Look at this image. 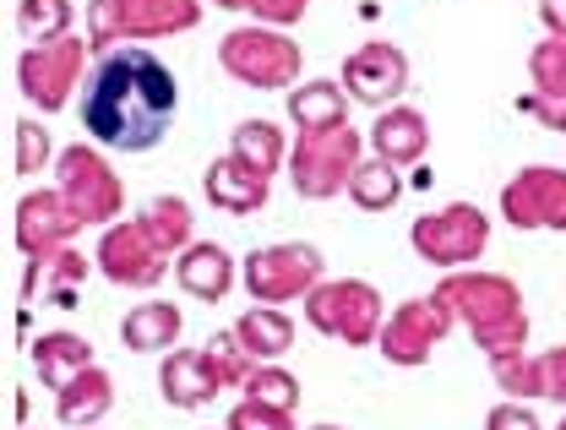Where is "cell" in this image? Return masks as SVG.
Instances as JSON below:
<instances>
[{
	"mask_svg": "<svg viewBox=\"0 0 566 430\" xmlns=\"http://www.w3.org/2000/svg\"><path fill=\"white\" fill-rule=\"evenodd\" d=\"M82 72V50L71 44V39H55V44H33L28 55H22V93L39 104V109H61L71 93V82Z\"/></svg>",
	"mask_w": 566,
	"mask_h": 430,
	"instance_id": "13",
	"label": "cell"
},
{
	"mask_svg": "<svg viewBox=\"0 0 566 430\" xmlns=\"http://www.w3.org/2000/svg\"><path fill=\"white\" fill-rule=\"evenodd\" d=\"M208 197L218 202V208H229V213H256L262 202H268V175L262 169H251L245 158H218L208 169Z\"/></svg>",
	"mask_w": 566,
	"mask_h": 430,
	"instance_id": "14",
	"label": "cell"
},
{
	"mask_svg": "<svg viewBox=\"0 0 566 430\" xmlns=\"http://www.w3.org/2000/svg\"><path fill=\"white\" fill-rule=\"evenodd\" d=\"M539 17H545L551 39H566V0H539Z\"/></svg>",
	"mask_w": 566,
	"mask_h": 430,
	"instance_id": "35",
	"label": "cell"
},
{
	"mask_svg": "<svg viewBox=\"0 0 566 430\" xmlns=\"http://www.w3.org/2000/svg\"><path fill=\"white\" fill-rule=\"evenodd\" d=\"M234 338L245 344V355L256 359V365H268V359H279L294 344V322L283 316L279 305H256L251 316L234 322Z\"/></svg>",
	"mask_w": 566,
	"mask_h": 430,
	"instance_id": "20",
	"label": "cell"
},
{
	"mask_svg": "<svg viewBox=\"0 0 566 430\" xmlns=\"http://www.w3.org/2000/svg\"><path fill=\"white\" fill-rule=\"evenodd\" d=\"M485 240H491V218L480 208H469V202H452V208H441V213L415 223V251L424 262H441V268L474 262L485 251Z\"/></svg>",
	"mask_w": 566,
	"mask_h": 430,
	"instance_id": "6",
	"label": "cell"
},
{
	"mask_svg": "<svg viewBox=\"0 0 566 430\" xmlns=\"http://www.w3.org/2000/svg\"><path fill=\"white\" fill-rule=\"evenodd\" d=\"M311 430H344V426H311Z\"/></svg>",
	"mask_w": 566,
	"mask_h": 430,
	"instance_id": "37",
	"label": "cell"
},
{
	"mask_svg": "<svg viewBox=\"0 0 566 430\" xmlns=\"http://www.w3.org/2000/svg\"><path fill=\"white\" fill-rule=\"evenodd\" d=\"M359 169V137L333 126V132H305L294 147V186L300 197H333L344 191Z\"/></svg>",
	"mask_w": 566,
	"mask_h": 430,
	"instance_id": "3",
	"label": "cell"
},
{
	"mask_svg": "<svg viewBox=\"0 0 566 430\" xmlns=\"http://www.w3.org/2000/svg\"><path fill=\"white\" fill-rule=\"evenodd\" d=\"M528 66H534V87H539V93L566 98V39H545Z\"/></svg>",
	"mask_w": 566,
	"mask_h": 430,
	"instance_id": "28",
	"label": "cell"
},
{
	"mask_svg": "<svg viewBox=\"0 0 566 430\" xmlns=\"http://www.w3.org/2000/svg\"><path fill=\"white\" fill-rule=\"evenodd\" d=\"M344 87H349L359 104H376L387 109L403 87H409V55L398 44H365L344 61Z\"/></svg>",
	"mask_w": 566,
	"mask_h": 430,
	"instance_id": "12",
	"label": "cell"
},
{
	"mask_svg": "<svg viewBox=\"0 0 566 430\" xmlns=\"http://www.w3.org/2000/svg\"><path fill=\"white\" fill-rule=\"evenodd\" d=\"M33 365H39V376L61 392L66 381H76V376L93 365V344L76 338V333H44V338L33 344Z\"/></svg>",
	"mask_w": 566,
	"mask_h": 430,
	"instance_id": "19",
	"label": "cell"
},
{
	"mask_svg": "<svg viewBox=\"0 0 566 430\" xmlns=\"http://www.w3.org/2000/svg\"><path fill=\"white\" fill-rule=\"evenodd\" d=\"M370 147H376V158H387V164H398V169L424 158V147H430L424 115L420 109H403V104L381 109V120H376V132H370Z\"/></svg>",
	"mask_w": 566,
	"mask_h": 430,
	"instance_id": "15",
	"label": "cell"
},
{
	"mask_svg": "<svg viewBox=\"0 0 566 430\" xmlns=\"http://www.w3.org/2000/svg\"><path fill=\"white\" fill-rule=\"evenodd\" d=\"M447 300H452V311L469 322V333L480 338V349L485 355H517L523 344H528V311H523V294L506 284V279H495V273H463V279H452V284L441 289Z\"/></svg>",
	"mask_w": 566,
	"mask_h": 430,
	"instance_id": "2",
	"label": "cell"
},
{
	"mask_svg": "<svg viewBox=\"0 0 566 430\" xmlns=\"http://www.w3.org/2000/svg\"><path fill=\"white\" fill-rule=\"evenodd\" d=\"M22 33L33 39V44H55V33H66L71 22V6L66 0H22Z\"/></svg>",
	"mask_w": 566,
	"mask_h": 430,
	"instance_id": "26",
	"label": "cell"
},
{
	"mask_svg": "<svg viewBox=\"0 0 566 430\" xmlns=\"http://www.w3.org/2000/svg\"><path fill=\"white\" fill-rule=\"evenodd\" d=\"M142 223H147V229H153V234H158L169 251L191 240V208H186L180 197H158V202L147 208V218H142Z\"/></svg>",
	"mask_w": 566,
	"mask_h": 430,
	"instance_id": "27",
	"label": "cell"
},
{
	"mask_svg": "<svg viewBox=\"0 0 566 430\" xmlns=\"http://www.w3.org/2000/svg\"><path fill=\"white\" fill-rule=\"evenodd\" d=\"M485 430H545V426H539V415L523 398H506V403H495L485 415Z\"/></svg>",
	"mask_w": 566,
	"mask_h": 430,
	"instance_id": "30",
	"label": "cell"
},
{
	"mask_svg": "<svg viewBox=\"0 0 566 430\" xmlns=\"http://www.w3.org/2000/svg\"><path fill=\"white\" fill-rule=\"evenodd\" d=\"M545 392H551L556 403H566V349H551V355H545Z\"/></svg>",
	"mask_w": 566,
	"mask_h": 430,
	"instance_id": "34",
	"label": "cell"
},
{
	"mask_svg": "<svg viewBox=\"0 0 566 430\" xmlns=\"http://www.w3.org/2000/svg\"><path fill=\"white\" fill-rule=\"evenodd\" d=\"M495 381H501V392H512V398H551L545 392V355H495Z\"/></svg>",
	"mask_w": 566,
	"mask_h": 430,
	"instance_id": "23",
	"label": "cell"
},
{
	"mask_svg": "<svg viewBox=\"0 0 566 430\" xmlns=\"http://www.w3.org/2000/svg\"><path fill=\"white\" fill-rule=\"evenodd\" d=\"M223 66L251 87H283L294 76V44L273 28H234L223 39Z\"/></svg>",
	"mask_w": 566,
	"mask_h": 430,
	"instance_id": "8",
	"label": "cell"
},
{
	"mask_svg": "<svg viewBox=\"0 0 566 430\" xmlns=\"http://www.w3.org/2000/svg\"><path fill=\"white\" fill-rule=\"evenodd\" d=\"M289 115L300 120V132H333L344 126V93L333 82H305L289 93Z\"/></svg>",
	"mask_w": 566,
	"mask_h": 430,
	"instance_id": "21",
	"label": "cell"
},
{
	"mask_svg": "<svg viewBox=\"0 0 566 430\" xmlns=\"http://www.w3.org/2000/svg\"><path fill=\"white\" fill-rule=\"evenodd\" d=\"M234 158H245L251 169L273 175V164L283 158V137H279V126H268V120H245V126L234 132Z\"/></svg>",
	"mask_w": 566,
	"mask_h": 430,
	"instance_id": "24",
	"label": "cell"
},
{
	"mask_svg": "<svg viewBox=\"0 0 566 430\" xmlns=\"http://www.w3.org/2000/svg\"><path fill=\"white\" fill-rule=\"evenodd\" d=\"M517 109L534 115V120H545L551 132H566V98H556V93H539V87H534V93L517 98Z\"/></svg>",
	"mask_w": 566,
	"mask_h": 430,
	"instance_id": "31",
	"label": "cell"
},
{
	"mask_svg": "<svg viewBox=\"0 0 566 430\" xmlns=\"http://www.w3.org/2000/svg\"><path fill=\"white\" fill-rule=\"evenodd\" d=\"M120 338H126V349H142V355L175 349V338H180V311H175L169 300H147V305H137V311L120 322Z\"/></svg>",
	"mask_w": 566,
	"mask_h": 430,
	"instance_id": "18",
	"label": "cell"
},
{
	"mask_svg": "<svg viewBox=\"0 0 566 430\" xmlns=\"http://www.w3.org/2000/svg\"><path fill=\"white\" fill-rule=\"evenodd\" d=\"M61 197H66V213L76 223H104L120 208V186L109 180V164L87 147H71L61 158Z\"/></svg>",
	"mask_w": 566,
	"mask_h": 430,
	"instance_id": "11",
	"label": "cell"
},
{
	"mask_svg": "<svg viewBox=\"0 0 566 430\" xmlns=\"http://www.w3.org/2000/svg\"><path fill=\"white\" fill-rule=\"evenodd\" d=\"M452 327V300L436 294V300H409L403 311H392V322L381 327V355L392 365H420Z\"/></svg>",
	"mask_w": 566,
	"mask_h": 430,
	"instance_id": "9",
	"label": "cell"
},
{
	"mask_svg": "<svg viewBox=\"0 0 566 430\" xmlns=\"http://www.w3.org/2000/svg\"><path fill=\"white\" fill-rule=\"evenodd\" d=\"M109 403H115V381L98 370V365H87L76 381L61 387V398H55V415L76 430H93L104 415H109Z\"/></svg>",
	"mask_w": 566,
	"mask_h": 430,
	"instance_id": "16",
	"label": "cell"
},
{
	"mask_svg": "<svg viewBox=\"0 0 566 430\" xmlns=\"http://www.w3.org/2000/svg\"><path fill=\"white\" fill-rule=\"evenodd\" d=\"M17 143H22V153H17V169H22V175H33V169L50 158V137H44L33 120H22V126H17Z\"/></svg>",
	"mask_w": 566,
	"mask_h": 430,
	"instance_id": "32",
	"label": "cell"
},
{
	"mask_svg": "<svg viewBox=\"0 0 566 430\" xmlns=\"http://www.w3.org/2000/svg\"><path fill=\"white\" fill-rule=\"evenodd\" d=\"M322 284V251L316 245H268L245 256V289L256 305H283L294 294Z\"/></svg>",
	"mask_w": 566,
	"mask_h": 430,
	"instance_id": "4",
	"label": "cell"
},
{
	"mask_svg": "<svg viewBox=\"0 0 566 430\" xmlns=\"http://www.w3.org/2000/svg\"><path fill=\"white\" fill-rule=\"evenodd\" d=\"M556 430H566V415H562V426H556Z\"/></svg>",
	"mask_w": 566,
	"mask_h": 430,
	"instance_id": "38",
	"label": "cell"
},
{
	"mask_svg": "<svg viewBox=\"0 0 566 430\" xmlns=\"http://www.w3.org/2000/svg\"><path fill=\"white\" fill-rule=\"evenodd\" d=\"M305 316H311V327L327 333V338L365 344V338H376V327H381V300H376V289L359 284V279H349V284H322L305 300Z\"/></svg>",
	"mask_w": 566,
	"mask_h": 430,
	"instance_id": "5",
	"label": "cell"
},
{
	"mask_svg": "<svg viewBox=\"0 0 566 430\" xmlns=\"http://www.w3.org/2000/svg\"><path fill=\"white\" fill-rule=\"evenodd\" d=\"M175 279H180L186 294H197V300H223V294L234 289V262H229L223 245H191V251L175 262Z\"/></svg>",
	"mask_w": 566,
	"mask_h": 430,
	"instance_id": "17",
	"label": "cell"
},
{
	"mask_svg": "<svg viewBox=\"0 0 566 430\" xmlns=\"http://www.w3.org/2000/svg\"><path fill=\"white\" fill-rule=\"evenodd\" d=\"M501 213L517 229H566V169L534 164V169L512 175L501 191Z\"/></svg>",
	"mask_w": 566,
	"mask_h": 430,
	"instance_id": "7",
	"label": "cell"
},
{
	"mask_svg": "<svg viewBox=\"0 0 566 430\" xmlns=\"http://www.w3.org/2000/svg\"><path fill=\"white\" fill-rule=\"evenodd\" d=\"M245 6H251L262 22H279V28H283V22H294V17H300L311 0H245Z\"/></svg>",
	"mask_w": 566,
	"mask_h": 430,
	"instance_id": "33",
	"label": "cell"
},
{
	"mask_svg": "<svg viewBox=\"0 0 566 430\" xmlns=\"http://www.w3.org/2000/svg\"><path fill=\"white\" fill-rule=\"evenodd\" d=\"M218 6H245V0H218Z\"/></svg>",
	"mask_w": 566,
	"mask_h": 430,
	"instance_id": "36",
	"label": "cell"
},
{
	"mask_svg": "<svg viewBox=\"0 0 566 430\" xmlns=\"http://www.w3.org/2000/svg\"><path fill=\"white\" fill-rule=\"evenodd\" d=\"M245 392H251L256 403H273V409H289V415H294V398H300V381H294L289 370H279V365L268 359V365H256V370L245 376Z\"/></svg>",
	"mask_w": 566,
	"mask_h": 430,
	"instance_id": "25",
	"label": "cell"
},
{
	"mask_svg": "<svg viewBox=\"0 0 566 430\" xmlns=\"http://www.w3.org/2000/svg\"><path fill=\"white\" fill-rule=\"evenodd\" d=\"M398 191H403V180H398V164H387V158L359 164V169H354V180H349V197L365 208V213L392 208V202H398Z\"/></svg>",
	"mask_w": 566,
	"mask_h": 430,
	"instance_id": "22",
	"label": "cell"
},
{
	"mask_svg": "<svg viewBox=\"0 0 566 430\" xmlns=\"http://www.w3.org/2000/svg\"><path fill=\"white\" fill-rule=\"evenodd\" d=\"M223 430H294V415H289V409H273V403L245 398V403H234V415H229V426Z\"/></svg>",
	"mask_w": 566,
	"mask_h": 430,
	"instance_id": "29",
	"label": "cell"
},
{
	"mask_svg": "<svg viewBox=\"0 0 566 430\" xmlns=\"http://www.w3.org/2000/svg\"><path fill=\"white\" fill-rule=\"evenodd\" d=\"M175 109H180V82L142 44L104 50L98 66L82 82V132L115 153L158 147Z\"/></svg>",
	"mask_w": 566,
	"mask_h": 430,
	"instance_id": "1",
	"label": "cell"
},
{
	"mask_svg": "<svg viewBox=\"0 0 566 430\" xmlns=\"http://www.w3.org/2000/svg\"><path fill=\"white\" fill-rule=\"evenodd\" d=\"M164 240L147 229V223H120V229H109L104 234V245H98V268H104V279L109 284H132V289H147L164 279Z\"/></svg>",
	"mask_w": 566,
	"mask_h": 430,
	"instance_id": "10",
	"label": "cell"
}]
</instances>
